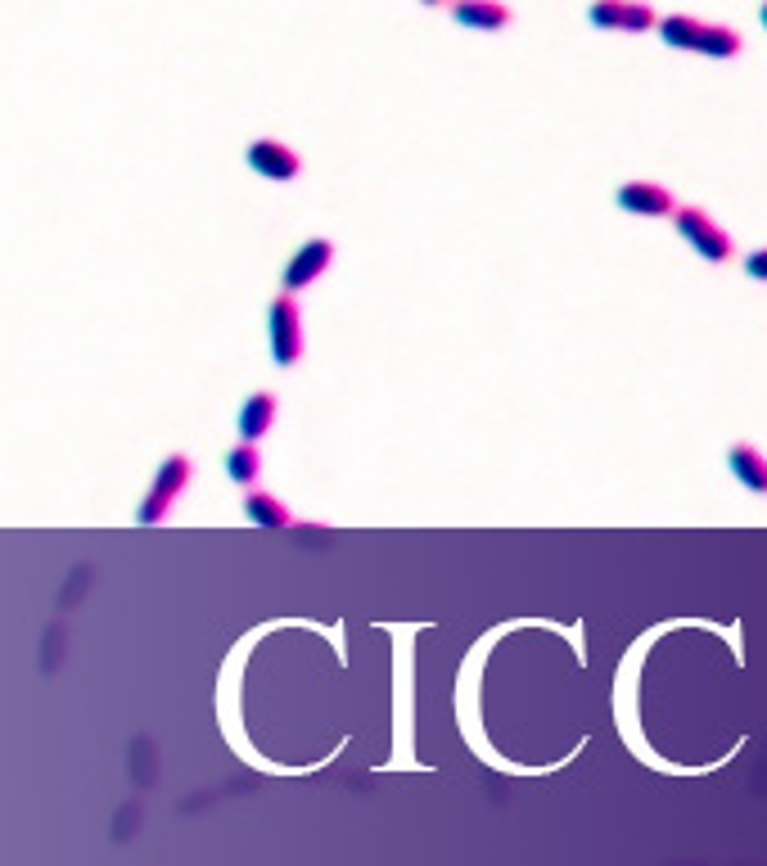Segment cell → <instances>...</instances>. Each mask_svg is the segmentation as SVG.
<instances>
[{
	"mask_svg": "<svg viewBox=\"0 0 767 866\" xmlns=\"http://www.w3.org/2000/svg\"><path fill=\"white\" fill-rule=\"evenodd\" d=\"M452 19L461 28H474V32H501L515 23V14L501 6V0H452Z\"/></svg>",
	"mask_w": 767,
	"mask_h": 866,
	"instance_id": "cell-11",
	"label": "cell"
},
{
	"mask_svg": "<svg viewBox=\"0 0 767 866\" xmlns=\"http://www.w3.org/2000/svg\"><path fill=\"white\" fill-rule=\"evenodd\" d=\"M659 41L673 45V51H695V55H709V59H736L745 51V36L727 23H700L691 14H668L655 23Z\"/></svg>",
	"mask_w": 767,
	"mask_h": 866,
	"instance_id": "cell-1",
	"label": "cell"
},
{
	"mask_svg": "<svg viewBox=\"0 0 767 866\" xmlns=\"http://www.w3.org/2000/svg\"><path fill=\"white\" fill-rule=\"evenodd\" d=\"M673 226L704 262H727L732 258V235L717 226L704 208H673Z\"/></svg>",
	"mask_w": 767,
	"mask_h": 866,
	"instance_id": "cell-4",
	"label": "cell"
},
{
	"mask_svg": "<svg viewBox=\"0 0 767 866\" xmlns=\"http://www.w3.org/2000/svg\"><path fill=\"white\" fill-rule=\"evenodd\" d=\"M745 275L767 284V249H754V253H745Z\"/></svg>",
	"mask_w": 767,
	"mask_h": 866,
	"instance_id": "cell-14",
	"label": "cell"
},
{
	"mask_svg": "<svg viewBox=\"0 0 767 866\" xmlns=\"http://www.w3.org/2000/svg\"><path fill=\"white\" fill-rule=\"evenodd\" d=\"M245 159H249V167H253L262 181H294V176L303 172V159L290 150V144H280V140H271V136L253 140L249 150H245Z\"/></svg>",
	"mask_w": 767,
	"mask_h": 866,
	"instance_id": "cell-8",
	"label": "cell"
},
{
	"mask_svg": "<svg viewBox=\"0 0 767 866\" xmlns=\"http://www.w3.org/2000/svg\"><path fill=\"white\" fill-rule=\"evenodd\" d=\"M267 348H271V361L284 366V370L303 361L307 334H303V312H299L294 294L271 299V307H267Z\"/></svg>",
	"mask_w": 767,
	"mask_h": 866,
	"instance_id": "cell-2",
	"label": "cell"
},
{
	"mask_svg": "<svg viewBox=\"0 0 767 866\" xmlns=\"http://www.w3.org/2000/svg\"><path fill=\"white\" fill-rule=\"evenodd\" d=\"M758 23H763V32H767V0H763V6H758Z\"/></svg>",
	"mask_w": 767,
	"mask_h": 866,
	"instance_id": "cell-15",
	"label": "cell"
},
{
	"mask_svg": "<svg viewBox=\"0 0 767 866\" xmlns=\"http://www.w3.org/2000/svg\"><path fill=\"white\" fill-rule=\"evenodd\" d=\"M245 519L258 523V528H290L294 523L290 510H284L271 492H258V488H249V497H245Z\"/></svg>",
	"mask_w": 767,
	"mask_h": 866,
	"instance_id": "cell-13",
	"label": "cell"
},
{
	"mask_svg": "<svg viewBox=\"0 0 767 866\" xmlns=\"http://www.w3.org/2000/svg\"><path fill=\"white\" fill-rule=\"evenodd\" d=\"M226 474H230V484H239V488H258V474H262L258 443H235L226 452Z\"/></svg>",
	"mask_w": 767,
	"mask_h": 866,
	"instance_id": "cell-12",
	"label": "cell"
},
{
	"mask_svg": "<svg viewBox=\"0 0 767 866\" xmlns=\"http://www.w3.org/2000/svg\"><path fill=\"white\" fill-rule=\"evenodd\" d=\"M276 415H280L276 393H253V398H245V407H239V415H235L239 443H262L267 433H271V424H276Z\"/></svg>",
	"mask_w": 767,
	"mask_h": 866,
	"instance_id": "cell-9",
	"label": "cell"
},
{
	"mask_svg": "<svg viewBox=\"0 0 767 866\" xmlns=\"http://www.w3.org/2000/svg\"><path fill=\"white\" fill-rule=\"evenodd\" d=\"M330 262H334V245H330V239H307V245H303L290 262H284L280 289H284V294H299V289L316 284V280L330 271Z\"/></svg>",
	"mask_w": 767,
	"mask_h": 866,
	"instance_id": "cell-6",
	"label": "cell"
},
{
	"mask_svg": "<svg viewBox=\"0 0 767 866\" xmlns=\"http://www.w3.org/2000/svg\"><path fill=\"white\" fill-rule=\"evenodd\" d=\"M587 19L601 32H650L659 23V14L646 6V0H592Z\"/></svg>",
	"mask_w": 767,
	"mask_h": 866,
	"instance_id": "cell-5",
	"label": "cell"
},
{
	"mask_svg": "<svg viewBox=\"0 0 767 866\" xmlns=\"http://www.w3.org/2000/svg\"><path fill=\"white\" fill-rule=\"evenodd\" d=\"M420 6H447V0H420Z\"/></svg>",
	"mask_w": 767,
	"mask_h": 866,
	"instance_id": "cell-16",
	"label": "cell"
},
{
	"mask_svg": "<svg viewBox=\"0 0 767 866\" xmlns=\"http://www.w3.org/2000/svg\"><path fill=\"white\" fill-rule=\"evenodd\" d=\"M614 204L633 217H673V208H678L673 190H663L655 181H623L614 190Z\"/></svg>",
	"mask_w": 767,
	"mask_h": 866,
	"instance_id": "cell-7",
	"label": "cell"
},
{
	"mask_svg": "<svg viewBox=\"0 0 767 866\" xmlns=\"http://www.w3.org/2000/svg\"><path fill=\"white\" fill-rule=\"evenodd\" d=\"M727 469H732V478L745 488V492H754V497H767V456L754 447V443H732V452H727Z\"/></svg>",
	"mask_w": 767,
	"mask_h": 866,
	"instance_id": "cell-10",
	"label": "cell"
},
{
	"mask_svg": "<svg viewBox=\"0 0 767 866\" xmlns=\"http://www.w3.org/2000/svg\"><path fill=\"white\" fill-rule=\"evenodd\" d=\"M190 478H195V465H190V456H185V452L168 456V461L159 465V474H154V488L145 492V501H140L136 519H140V523H163V519L172 515L176 497L190 488Z\"/></svg>",
	"mask_w": 767,
	"mask_h": 866,
	"instance_id": "cell-3",
	"label": "cell"
}]
</instances>
